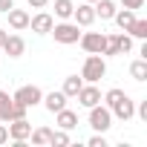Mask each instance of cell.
Masks as SVG:
<instances>
[{
  "label": "cell",
  "mask_w": 147,
  "mask_h": 147,
  "mask_svg": "<svg viewBox=\"0 0 147 147\" xmlns=\"http://www.w3.org/2000/svg\"><path fill=\"white\" fill-rule=\"evenodd\" d=\"M101 101H104V107L113 113V118H118V121H130V118L136 115V101H133L124 90H118V87L107 90V92L101 95Z\"/></svg>",
  "instance_id": "cell-1"
},
{
  "label": "cell",
  "mask_w": 147,
  "mask_h": 147,
  "mask_svg": "<svg viewBox=\"0 0 147 147\" xmlns=\"http://www.w3.org/2000/svg\"><path fill=\"white\" fill-rule=\"evenodd\" d=\"M104 75H107V61H104V55H87V61H84V66H81L84 84H98Z\"/></svg>",
  "instance_id": "cell-2"
},
{
  "label": "cell",
  "mask_w": 147,
  "mask_h": 147,
  "mask_svg": "<svg viewBox=\"0 0 147 147\" xmlns=\"http://www.w3.org/2000/svg\"><path fill=\"white\" fill-rule=\"evenodd\" d=\"M49 35H55V40H58V43L69 46V43H78V38H81V26H78L75 20H61V23H55V26H52V32H49Z\"/></svg>",
  "instance_id": "cell-3"
},
{
  "label": "cell",
  "mask_w": 147,
  "mask_h": 147,
  "mask_svg": "<svg viewBox=\"0 0 147 147\" xmlns=\"http://www.w3.org/2000/svg\"><path fill=\"white\" fill-rule=\"evenodd\" d=\"M90 127H92L95 133H107V130L113 127V113H110L104 104L90 107Z\"/></svg>",
  "instance_id": "cell-4"
},
{
  "label": "cell",
  "mask_w": 147,
  "mask_h": 147,
  "mask_svg": "<svg viewBox=\"0 0 147 147\" xmlns=\"http://www.w3.org/2000/svg\"><path fill=\"white\" fill-rule=\"evenodd\" d=\"M104 40H107L104 32H81V38H78V43H81V49H84L87 55H101Z\"/></svg>",
  "instance_id": "cell-5"
},
{
  "label": "cell",
  "mask_w": 147,
  "mask_h": 147,
  "mask_svg": "<svg viewBox=\"0 0 147 147\" xmlns=\"http://www.w3.org/2000/svg\"><path fill=\"white\" fill-rule=\"evenodd\" d=\"M18 104H23V107H35V104H40V98H43V90L40 87H35V84H23L15 95H12Z\"/></svg>",
  "instance_id": "cell-6"
},
{
  "label": "cell",
  "mask_w": 147,
  "mask_h": 147,
  "mask_svg": "<svg viewBox=\"0 0 147 147\" xmlns=\"http://www.w3.org/2000/svg\"><path fill=\"white\" fill-rule=\"evenodd\" d=\"M6 127H9V138H12V141H29V136H32L29 118H15V121H9Z\"/></svg>",
  "instance_id": "cell-7"
},
{
  "label": "cell",
  "mask_w": 147,
  "mask_h": 147,
  "mask_svg": "<svg viewBox=\"0 0 147 147\" xmlns=\"http://www.w3.org/2000/svg\"><path fill=\"white\" fill-rule=\"evenodd\" d=\"M72 20H75L81 29L92 26V23H95V9H92V3H87V0H84L81 6H75V9H72Z\"/></svg>",
  "instance_id": "cell-8"
},
{
  "label": "cell",
  "mask_w": 147,
  "mask_h": 147,
  "mask_svg": "<svg viewBox=\"0 0 147 147\" xmlns=\"http://www.w3.org/2000/svg\"><path fill=\"white\" fill-rule=\"evenodd\" d=\"M75 98H78V104H81V107H87V110H90V107L101 104V90H98L95 84H84V87L78 90V95H75Z\"/></svg>",
  "instance_id": "cell-9"
},
{
  "label": "cell",
  "mask_w": 147,
  "mask_h": 147,
  "mask_svg": "<svg viewBox=\"0 0 147 147\" xmlns=\"http://www.w3.org/2000/svg\"><path fill=\"white\" fill-rule=\"evenodd\" d=\"M29 26H32V32H38V35H49L52 26H55V18H52L49 12H38L35 18H29Z\"/></svg>",
  "instance_id": "cell-10"
},
{
  "label": "cell",
  "mask_w": 147,
  "mask_h": 147,
  "mask_svg": "<svg viewBox=\"0 0 147 147\" xmlns=\"http://www.w3.org/2000/svg\"><path fill=\"white\" fill-rule=\"evenodd\" d=\"M3 52H6L9 58H20V55L26 52V40H23L20 35H6V40H3Z\"/></svg>",
  "instance_id": "cell-11"
},
{
  "label": "cell",
  "mask_w": 147,
  "mask_h": 147,
  "mask_svg": "<svg viewBox=\"0 0 147 147\" xmlns=\"http://www.w3.org/2000/svg\"><path fill=\"white\" fill-rule=\"evenodd\" d=\"M6 18H9V26L15 29V32H23V29H29V12H23V9H9L6 12Z\"/></svg>",
  "instance_id": "cell-12"
},
{
  "label": "cell",
  "mask_w": 147,
  "mask_h": 147,
  "mask_svg": "<svg viewBox=\"0 0 147 147\" xmlns=\"http://www.w3.org/2000/svg\"><path fill=\"white\" fill-rule=\"evenodd\" d=\"M66 101H69V98H66L61 90H58V92L52 90V92H46V95L40 98V104H43L49 113H58V110H63V107H66Z\"/></svg>",
  "instance_id": "cell-13"
},
{
  "label": "cell",
  "mask_w": 147,
  "mask_h": 147,
  "mask_svg": "<svg viewBox=\"0 0 147 147\" xmlns=\"http://www.w3.org/2000/svg\"><path fill=\"white\" fill-rule=\"evenodd\" d=\"M55 121H58V127H61V130H66V133H69V130H75V127H78V113H72L69 107H63V110H58V113H55Z\"/></svg>",
  "instance_id": "cell-14"
},
{
  "label": "cell",
  "mask_w": 147,
  "mask_h": 147,
  "mask_svg": "<svg viewBox=\"0 0 147 147\" xmlns=\"http://www.w3.org/2000/svg\"><path fill=\"white\" fill-rule=\"evenodd\" d=\"M92 9H95V18H101V20H113V15L118 12L115 0H95Z\"/></svg>",
  "instance_id": "cell-15"
},
{
  "label": "cell",
  "mask_w": 147,
  "mask_h": 147,
  "mask_svg": "<svg viewBox=\"0 0 147 147\" xmlns=\"http://www.w3.org/2000/svg\"><path fill=\"white\" fill-rule=\"evenodd\" d=\"M81 87H84V78H78V75H66V78H63V87H61V92H63L66 98H75Z\"/></svg>",
  "instance_id": "cell-16"
},
{
  "label": "cell",
  "mask_w": 147,
  "mask_h": 147,
  "mask_svg": "<svg viewBox=\"0 0 147 147\" xmlns=\"http://www.w3.org/2000/svg\"><path fill=\"white\" fill-rule=\"evenodd\" d=\"M12 107H15V98L0 90V121H3V124L12 121Z\"/></svg>",
  "instance_id": "cell-17"
},
{
  "label": "cell",
  "mask_w": 147,
  "mask_h": 147,
  "mask_svg": "<svg viewBox=\"0 0 147 147\" xmlns=\"http://www.w3.org/2000/svg\"><path fill=\"white\" fill-rule=\"evenodd\" d=\"M113 20H115V26H118L121 32H127V29L133 26V20H136V12H133V9H121V12L113 15Z\"/></svg>",
  "instance_id": "cell-18"
},
{
  "label": "cell",
  "mask_w": 147,
  "mask_h": 147,
  "mask_svg": "<svg viewBox=\"0 0 147 147\" xmlns=\"http://www.w3.org/2000/svg\"><path fill=\"white\" fill-rule=\"evenodd\" d=\"M127 35H130L133 40H147V20L136 18V20H133V26L127 29Z\"/></svg>",
  "instance_id": "cell-19"
},
{
  "label": "cell",
  "mask_w": 147,
  "mask_h": 147,
  "mask_svg": "<svg viewBox=\"0 0 147 147\" xmlns=\"http://www.w3.org/2000/svg\"><path fill=\"white\" fill-rule=\"evenodd\" d=\"M29 138H32V144H35V147H46V144H49V138H52V130H49V127H35Z\"/></svg>",
  "instance_id": "cell-20"
},
{
  "label": "cell",
  "mask_w": 147,
  "mask_h": 147,
  "mask_svg": "<svg viewBox=\"0 0 147 147\" xmlns=\"http://www.w3.org/2000/svg\"><path fill=\"white\" fill-rule=\"evenodd\" d=\"M130 75L133 81H147V58H138L130 63Z\"/></svg>",
  "instance_id": "cell-21"
},
{
  "label": "cell",
  "mask_w": 147,
  "mask_h": 147,
  "mask_svg": "<svg viewBox=\"0 0 147 147\" xmlns=\"http://www.w3.org/2000/svg\"><path fill=\"white\" fill-rule=\"evenodd\" d=\"M72 9H75V3H72V0H55V18L69 20V18H72Z\"/></svg>",
  "instance_id": "cell-22"
},
{
  "label": "cell",
  "mask_w": 147,
  "mask_h": 147,
  "mask_svg": "<svg viewBox=\"0 0 147 147\" xmlns=\"http://www.w3.org/2000/svg\"><path fill=\"white\" fill-rule=\"evenodd\" d=\"M115 43H118V52H121V55L133 52V38H130L127 32H118V35H115Z\"/></svg>",
  "instance_id": "cell-23"
},
{
  "label": "cell",
  "mask_w": 147,
  "mask_h": 147,
  "mask_svg": "<svg viewBox=\"0 0 147 147\" xmlns=\"http://www.w3.org/2000/svg\"><path fill=\"white\" fill-rule=\"evenodd\" d=\"M101 55H107V58H115V55H121V52H118V43H115V35H107Z\"/></svg>",
  "instance_id": "cell-24"
},
{
  "label": "cell",
  "mask_w": 147,
  "mask_h": 147,
  "mask_svg": "<svg viewBox=\"0 0 147 147\" xmlns=\"http://www.w3.org/2000/svg\"><path fill=\"white\" fill-rule=\"evenodd\" d=\"M49 144H52V147H66V144H69V136H66V130H52V138H49Z\"/></svg>",
  "instance_id": "cell-25"
},
{
  "label": "cell",
  "mask_w": 147,
  "mask_h": 147,
  "mask_svg": "<svg viewBox=\"0 0 147 147\" xmlns=\"http://www.w3.org/2000/svg\"><path fill=\"white\" fill-rule=\"evenodd\" d=\"M26 110H29V107H23V104L15 101V107H12V121H15V118H26Z\"/></svg>",
  "instance_id": "cell-26"
},
{
  "label": "cell",
  "mask_w": 147,
  "mask_h": 147,
  "mask_svg": "<svg viewBox=\"0 0 147 147\" xmlns=\"http://www.w3.org/2000/svg\"><path fill=\"white\" fill-rule=\"evenodd\" d=\"M118 3H121L124 9H133V12H136V9H141V6H144V0H118Z\"/></svg>",
  "instance_id": "cell-27"
},
{
  "label": "cell",
  "mask_w": 147,
  "mask_h": 147,
  "mask_svg": "<svg viewBox=\"0 0 147 147\" xmlns=\"http://www.w3.org/2000/svg\"><path fill=\"white\" fill-rule=\"evenodd\" d=\"M136 115H138L141 121H147V101H138V104H136Z\"/></svg>",
  "instance_id": "cell-28"
},
{
  "label": "cell",
  "mask_w": 147,
  "mask_h": 147,
  "mask_svg": "<svg viewBox=\"0 0 147 147\" xmlns=\"http://www.w3.org/2000/svg\"><path fill=\"white\" fill-rule=\"evenodd\" d=\"M87 144H90V147H107V138H104V133H101V136H92Z\"/></svg>",
  "instance_id": "cell-29"
},
{
  "label": "cell",
  "mask_w": 147,
  "mask_h": 147,
  "mask_svg": "<svg viewBox=\"0 0 147 147\" xmlns=\"http://www.w3.org/2000/svg\"><path fill=\"white\" fill-rule=\"evenodd\" d=\"M6 141H9V127L0 124V144H6Z\"/></svg>",
  "instance_id": "cell-30"
},
{
  "label": "cell",
  "mask_w": 147,
  "mask_h": 147,
  "mask_svg": "<svg viewBox=\"0 0 147 147\" xmlns=\"http://www.w3.org/2000/svg\"><path fill=\"white\" fill-rule=\"evenodd\" d=\"M12 6H15V0H0V12H3V15H6Z\"/></svg>",
  "instance_id": "cell-31"
},
{
  "label": "cell",
  "mask_w": 147,
  "mask_h": 147,
  "mask_svg": "<svg viewBox=\"0 0 147 147\" xmlns=\"http://www.w3.org/2000/svg\"><path fill=\"white\" fill-rule=\"evenodd\" d=\"M26 3H29V6H32V9H43V6H46V3H49V0H26Z\"/></svg>",
  "instance_id": "cell-32"
},
{
  "label": "cell",
  "mask_w": 147,
  "mask_h": 147,
  "mask_svg": "<svg viewBox=\"0 0 147 147\" xmlns=\"http://www.w3.org/2000/svg\"><path fill=\"white\" fill-rule=\"evenodd\" d=\"M6 35H9L6 29H0V49H3V40H6Z\"/></svg>",
  "instance_id": "cell-33"
},
{
  "label": "cell",
  "mask_w": 147,
  "mask_h": 147,
  "mask_svg": "<svg viewBox=\"0 0 147 147\" xmlns=\"http://www.w3.org/2000/svg\"><path fill=\"white\" fill-rule=\"evenodd\" d=\"M87 3H95V0H87Z\"/></svg>",
  "instance_id": "cell-34"
}]
</instances>
